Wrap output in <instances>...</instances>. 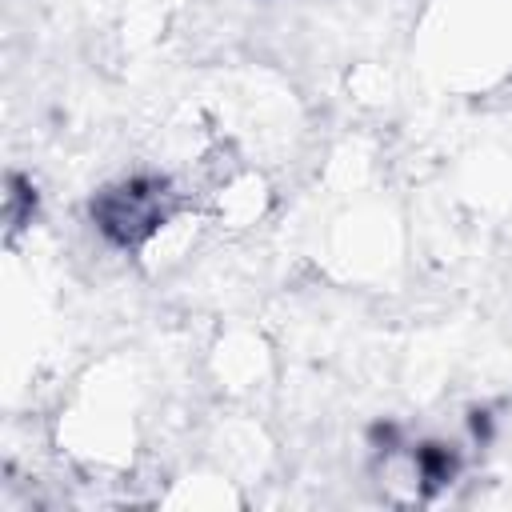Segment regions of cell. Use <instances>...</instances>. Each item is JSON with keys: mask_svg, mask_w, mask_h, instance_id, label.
<instances>
[{"mask_svg": "<svg viewBox=\"0 0 512 512\" xmlns=\"http://www.w3.org/2000/svg\"><path fill=\"white\" fill-rule=\"evenodd\" d=\"M176 212L180 200L164 180H124L100 192L92 204L96 228L120 248H144Z\"/></svg>", "mask_w": 512, "mask_h": 512, "instance_id": "obj_1", "label": "cell"}]
</instances>
